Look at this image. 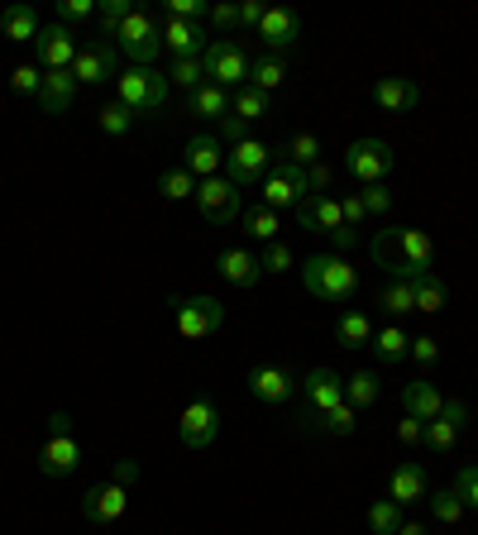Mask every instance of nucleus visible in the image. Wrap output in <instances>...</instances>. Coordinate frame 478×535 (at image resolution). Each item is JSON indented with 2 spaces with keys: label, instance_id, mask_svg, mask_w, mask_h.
Here are the masks:
<instances>
[{
  "label": "nucleus",
  "instance_id": "obj_1",
  "mask_svg": "<svg viewBox=\"0 0 478 535\" xmlns=\"http://www.w3.org/2000/svg\"><path fill=\"white\" fill-rule=\"evenodd\" d=\"M302 282L316 301H330V306H345L354 292H359V273L354 263H345L340 254H311L302 263Z\"/></svg>",
  "mask_w": 478,
  "mask_h": 535
},
{
  "label": "nucleus",
  "instance_id": "obj_2",
  "mask_svg": "<svg viewBox=\"0 0 478 535\" xmlns=\"http://www.w3.org/2000/svg\"><path fill=\"white\" fill-rule=\"evenodd\" d=\"M168 91H173V82L163 72H153V67H125L115 77V101L130 106L134 115H158L168 106Z\"/></svg>",
  "mask_w": 478,
  "mask_h": 535
},
{
  "label": "nucleus",
  "instance_id": "obj_3",
  "mask_svg": "<svg viewBox=\"0 0 478 535\" xmlns=\"http://www.w3.org/2000/svg\"><path fill=\"white\" fill-rule=\"evenodd\" d=\"M77 464H82V440L72 430V416L53 411L48 416V440L39 450V473L44 478H67V473H77Z\"/></svg>",
  "mask_w": 478,
  "mask_h": 535
},
{
  "label": "nucleus",
  "instance_id": "obj_4",
  "mask_svg": "<svg viewBox=\"0 0 478 535\" xmlns=\"http://www.w3.org/2000/svg\"><path fill=\"white\" fill-rule=\"evenodd\" d=\"M115 48H120L134 67H149L153 58L163 53V20H158L153 10H139V5H134V15L115 29Z\"/></svg>",
  "mask_w": 478,
  "mask_h": 535
},
{
  "label": "nucleus",
  "instance_id": "obj_5",
  "mask_svg": "<svg viewBox=\"0 0 478 535\" xmlns=\"http://www.w3.org/2000/svg\"><path fill=\"white\" fill-rule=\"evenodd\" d=\"M306 196V168L287 163V158H273V168L263 172L259 182V206L268 211H297Z\"/></svg>",
  "mask_w": 478,
  "mask_h": 535
},
{
  "label": "nucleus",
  "instance_id": "obj_6",
  "mask_svg": "<svg viewBox=\"0 0 478 535\" xmlns=\"http://www.w3.org/2000/svg\"><path fill=\"white\" fill-rule=\"evenodd\" d=\"M249 53L230 39H211L206 43V53H201V72H206V82L225 86V91H239V86H249Z\"/></svg>",
  "mask_w": 478,
  "mask_h": 535
},
{
  "label": "nucleus",
  "instance_id": "obj_7",
  "mask_svg": "<svg viewBox=\"0 0 478 535\" xmlns=\"http://www.w3.org/2000/svg\"><path fill=\"white\" fill-rule=\"evenodd\" d=\"M345 172L359 187H378L392 177V149L383 139H354L345 149Z\"/></svg>",
  "mask_w": 478,
  "mask_h": 535
},
{
  "label": "nucleus",
  "instance_id": "obj_8",
  "mask_svg": "<svg viewBox=\"0 0 478 535\" xmlns=\"http://www.w3.org/2000/svg\"><path fill=\"white\" fill-rule=\"evenodd\" d=\"M173 325L182 340H206L225 325V306L216 297H182L173 301Z\"/></svg>",
  "mask_w": 478,
  "mask_h": 535
},
{
  "label": "nucleus",
  "instance_id": "obj_9",
  "mask_svg": "<svg viewBox=\"0 0 478 535\" xmlns=\"http://www.w3.org/2000/svg\"><path fill=\"white\" fill-rule=\"evenodd\" d=\"M273 168V149L263 144V139H244V144H230V153H225V177L235 182L239 192L244 187H259L263 182V172Z\"/></svg>",
  "mask_w": 478,
  "mask_h": 535
},
{
  "label": "nucleus",
  "instance_id": "obj_10",
  "mask_svg": "<svg viewBox=\"0 0 478 535\" xmlns=\"http://www.w3.org/2000/svg\"><path fill=\"white\" fill-rule=\"evenodd\" d=\"M192 201H196V211L206 215L211 225H230V220H239V211H244V206H239V187L225 177V172H220V177H206V182H196Z\"/></svg>",
  "mask_w": 478,
  "mask_h": 535
},
{
  "label": "nucleus",
  "instance_id": "obj_11",
  "mask_svg": "<svg viewBox=\"0 0 478 535\" xmlns=\"http://www.w3.org/2000/svg\"><path fill=\"white\" fill-rule=\"evenodd\" d=\"M77 53H82V43H77V34L67 24H44L39 39H34V63L44 72H72Z\"/></svg>",
  "mask_w": 478,
  "mask_h": 535
},
{
  "label": "nucleus",
  "instance_id": "obj_12",
  "mask_svg": "<svg viewBox=\"0 0 478 535\" xmlns=\"http://www.w3.org/2000/svg\"><path fill=\"white\" fill-rule=\"evenodd\" d=\"M177 435H182V445H187V450H211V445H216V435H220V407L216 402H206V397L187 402L182 416H177Z\"/></svg>",
  "mask_w": 478,
  "mask_h": 535
},
{
  "label": "nucleus",
  "instance_id": "obj_13",
  "mask_svg": "<svg viewBox=\"0 0 478 535\" xmlns=\"http://www.w3.org/2000/svg\"><path fill=\"white\" fill-rule=\"evenodd\" d=\"M72 77L77 86H101V82H115L120 77V48L110 39H91L82 53H77V63H72Z\"/></svg>",
  "mask_w": 478,
  "mask_h": 535
},
{
  "label": "nucleus",
  "instance_id": "obj_14",
  "mask_svg": "<svg viewBox=\"0 0 478 535\" xmlns=\"http://www.w3.org/2000/svg\"><path fill=\"white\" fill-rule=\"evenodd\" d=\"M302 397H306V407H311V421H316V416H326L330 407L345 402V378L335 368H311L302 383Z\"/></svg>",
  "mask_w": 478,
  "mask_h": 535
},
{
  "label": "nucleus",
  "instance_id": "obj_15",
  "mask_svg": "<svg viewBox=\"0 0 478 535\" xmlns=\"http://www.w3.org/2000/svg\"><path fill=\"white\" fill-rule=\"evenodd\" d=\"M249 392L259 397L263 407H283V402H292L297 383H292V373L283 364H259L249 368Z\"/></svg>",
  "mask_w": 478,
  "mask_h": 535
},
{
  "label": "nucleus",
  "instance_id": "obj_16",
  "mask_svg": "<svg viewBox=\"0 0 478 535\" xmlns=\"http://www.w3.org/2000/svg\"><path fill=\"white\" fill-rule=\"evenodd\" d=\"M388 497L397 502V507H416V502H426V497H431V478H426V469H421L416 459H402V464H392Z\"/></svg>",
  "mask_w": 478,
  "mask_h": 535
},
{
  "label": "nucleus",
  "instance_id": "obj_17",
  "mask_svg": "<svg viewBox=\"0 0 478 535\" xmlns=\"http://www.w3.org/2000/svg\"><path fill=\"white\" fill-rule=\"evenodd\" d=\"M130 507V493H125V483H101V488H91L82 497V516L96 521V526H115L120 516Z\"/></svg>",
  "mask_w": 478,
  "mask_h": 535
},
{
  "label": "nucleus",
  "instance_id": "obj_18",
  "mask_svg": "<svg viewBox=\"0 0 478 535\" xmlns=\"http://www.w3.org/2000/svg\"><path fill=\"white\" fill-rule=\"evenodd\" d=\"M216 273L230 282V287L249 292V287H259L263 263H259V254H249V249H220V254H216Z\"/></svg>",
  "mask_w": 478,
  "mask_h": 535
},
{
  "label": "nucleus",
  "instance_id": "obj_19",
  "mask_svg": "<svg viewBox=\"0 0 478 535\" xmlns=\"http://www.w3.org/2000/svg\"><path fill=\"white\" fill-rule=\"evenodd\" d=\"M297 220H302V230H321V235H335L340 225H345V215H340V196H316L306 192L302 206H297Z\"/></svg>",
  "mask_w": 478,
  "mask_h": 535
},
{
  "label": "nucleus",
  "instance_id": "obj_20",
  "mask_svg": "<svg viewBox=\"0 0 478 535\" xmlns=\"http://www.w3.org/2000/svg\"><path fill=\"white\" fill-rule=\"evenodd\" d=\"M259 39L273 48V58H278L283 48H292V43L302 39V20H297V10H283V5H278V10H268L263 24H259Z\"/></svg>",
  "mask_w": 478,
  "mask_h": 535
},
{
  "label": "nucleus",
  "instance_id": "obj_21",
  "mask_svg": "<svg viewBox=\"0 0 478 535\" xmlns=\"http://www.w3.org/2000/svg\"><path fill=\"white\" fill-rule=\"evenodd\" d=\"M163 48L173 58H201L206 53V29L196 20H163Z\"/></svg>",
  "mask_w": 478,
  "mask_h": 535
},
{
  "label": "nucleus",
  "instance_id": "obj_22",
  "mask_svg": "<svg viewBox=\"0 0 478 535\" xmlns=\"http://www.w3.org/2000/svg\"><path fill=\"white\" fill-rule=\"evenodd\" d=\"M373 106L378 110H416L421 106V86L412 82V77H378V86H373Z\"/></svg>",
  "mask_w": 478,
  "mask_h": 535
},
{
  "label": "nucleus",
  "instance_id": "obj_23",
  "mask_svg": "<svg viewBox=\"0 0 478 535\" xmlns=\"http://www.w3.org/2000/svg\"><path fill=\"white\" fill-rule=\"evenodd\" d=\"M220 168H225V153H220L216 134H196V139H187V172H192L196 182L220 177Z\"/></svg>",
  "mask_w": 478,
  "mask_h": 535
},
{
  "label": "nucleus",
  "instance_id": "obj_24",
  "mask_svg": "<svg viewBox=\"0 0 478 535\" xmlns=\"http://www.w3.org/2000/svg\"><path fill=\"white\" fill-rule=\"evenodd\" d=\"M402 411L416 416V421H435L445 411V392L435 383H426V378H412V383L402 387Z\"/></svg>",
  "mask_w": 478,
  "mask_h": 535
},
{
  "label": "nucleus",
  "instance_id": "obj_25",
  "mask_svg": "<svg viewBox=\"0 0 478 535\" xmlns=\"http://www.w3.org/2000/svg\"><path fill=\"white\" fill-rule=\"evenodd\" d=\"M72 101H77V77L72 72H44V86H39L44 115H67Z\"/></svg>",
  "mask_w": 478,
  "mask_h": 535
},
{
  "label": "nucleus",
  "instance_id": "obj_26",
  "mask_svg": "<svg viewBox=\"0 0 478 535\" xmlns=\"http://www.w3.org/2000/svg\"><path fill=\"white\" fill-rule=\"evenodd\" d=\"M39 29H44V20H39L34 5H10V10L0 15V34H5L10 43H34L39 39Z\"/></svg>",
  "mask_w": 478,
  "mask_h": 535
},
{
  "label": "nucleus",
  "instance_id": "obj_27",
  "mask_svg": "<svg viewBox=\"0 0 478 535\" xmlns=\"http://www.w3.org/2000/svg\"><path fill=\"white\" fill-rule=\"evenodd\" d=\"M187 110L201 115V120H225L230 115V91L216 82H201L196 91H187Z\"/></svg>",
  "mask_w": 478,
  "mask_h": 535
},
{
  "label": "nucleus",
  "instance_id": "obj_28",
  "mask_svg": "<svg viewBox=\"0 0 478 535\" xmlns=\"http://www.w3.org/2000/svg\"><path fill=\"white\" fill-rule=\"evenodd\" d=\"M369 349L378 354V359H383V364H402V359L412 354V335L392 321V325H383V330H373V344H369Z\"/></svg>",
  "mask_w": 478,
  "mask_h": 535
},
{
  "label": "nucleus",
  "instance_id": "obj_29",
  "mask_svg": "<svg viewBox=\"0 0 478 535\" xmlns=\"http://www.w3.org/2000/svg\"><path fill=\"white\" fill-rule=\"evenodd\" d=\"M431 239L421 235V230H407V225H397V263H412V268H431ZM392 263V268H397Z\"/></svg>",
  "mask_w": 478,
  "mask_h": 535
},
{
  "label": "nucleus",
  "instance_id": "obj_30",
  "mask_svg": "<svg viewBox=\"0 0 478 535\" xmlns=\"http://www.w3.org/2000/svg\"><path fill=\"white\" fill-rule=\"evenodd\" d=\"M239 230H244L249 239H263V244H273L283 225H278V211H268V206H244V211H239Z\"/></svg>",
  "mask_w": 478,
  "mask_h": 535
},
{
  "label": "nucleus",
  "instance_id": "obj_31",
  "mask_svg": "<svg viewBox=\"0 0 478 535\" xmlns=\"http://www.w3.org/2000/svg\"><path fill=\"white\" fill-rule=\"evenodd\" d=\"M335 340L345 344V349H369L373 344V321L364 311H345L340 321H335Z\"/></svg>",
  "mask_w": 478,
  "mask_h": 535
},
{
  "label": "nucleus",
  "instance_id": "obj_32",
  "mask_svg": "<svg viewBox=\"0 0 478 535\" xmlns=\"http://www.w3.org/2000/svg\"><path fill=\"white\" fill-rule=\"evenodd\" d=\"M230 115H239L244 125H259L268 115V96L254 91V86H239V91H230Z\"/></svg>",
  "mask_w": 478,
  "mask_h": 535
},
{
  "label": "nucleus",
  "instance_id": "obj_33",
  "mask_svg": "<svg viewBox=\"0 0 478 535\" xmlns=\"http://www.w3.org/2000/svg\"><path fill=\"white\" fill-rule=\"evenodd\" d=\"M383 397V383H378V373H354V378H345V402L354 411H364L373 407Z\"/></svg>",
  "mask_w": 478,
  "mask_h": 535
},
{
  "label": "nucleus",
  "instance_id": "obj_34",
  "mask_svg": "<svg viewBox=\"0 0 478 535\" xmlns=\"http://www.w3.org/2000/svg\"><path fill=\"white\" fill-rule=\"evenodd\" d=\"M283 82H287V67H283V58H273V53L249 67V86H254V91H263V96H273Z\"/></svg>",
  "mask_w": 478,
  "mask_h": 535
},
{
  "label": "nucleus",
  "instance_id": "obj_35",
  "mask_svg": "<svg viewBox=\"0 0 478 535\" xmlns=\"http://www.w3.org/2000/svg\"><path fill=\"white\" fill-rule=\"evenodd\" d=\"M283 158L297 163V168H311V163H321V139H316L311 129H297V134L283 144Z\"/></svg>",
  "mask_w": 478,
  "mask_h": 535
},
{
  "label": "nucleus",
  "instance_id": "obj_36",
  "mask_svg": "<svg viewBox=\"0 0 478 535\" xmlns=\"http://www.w3.org/2000/svg\"><path fill=\"white\" fill-rule=\"evenodd\" d=\"M383 311H388L392 321H397V316H407V311H416V282L388 278V287H383Z\"/></svg>",
  "mask_w": 478,
  "mask_h": 535
},
{
  "label": "nucleus",
  "instance_id": "obj_37",
  "mask_svg": "<svg viewBox=\"0 0 478 535\" xmlns=\"http://www.w3.org/2000/svg\"><path fill=\"white\" fill-rule=\"evenodd\" d=\"M397 526H402V507L392 502V497H378L369 507V531L373 535H397Z\"/></svg>",
  "mask_w": 478,
  "mask_h": 535
},
{
  "label": "nucleus",
  "instance_id": "obj_38",
  "mask_svg": "<svg viewBox=\"0 0 478 535\" xmlns=\"http://www.w3.org/2000/svg\"><path fill=\"white\" fill-rule=\"evenodd\" d=\"M445 301H450V287L435 278H421L416 282V311H426V316H435V311H445Z\"/></svg>",
  "mask_w": 478,
  "mask_h": 535
},
{
  "label": "nucleus",
  "instance_id": "obj_39",
  "mask_svg": "<svg viewBox=\"0 0 478 535\" xmlns=\"http://www.w3.org/2000/svg\"><path fill=\"white\" fill-rule=\"evenodd\" d=\"M459 440V426H450L445 416H435V421H426V435H421V445L431 454H450Z\"/></svg>",
  "mask_w": 478,
  "mask_h": 535
},
{
  "label": "nucleus",
  "instance_id": "obj_40",
  "mask_svg": "<svg viewBox=\"0 0 478 535\" xmlns=\"http://www.w3.org/2000/svg\"><path fill=\"white\" fill-rule=\"evenodd\" d=\"M96 125H101V134H110V139H120V134H130L134 110H130V106H120V101H110V106L96 110Z\"/></svg>",
  "mask_w": 478,
  "mask_h": 535
},
{
  "label": "nucleus",
  "instance_id": "obj_41",
  "mask_svg": "<svg viewBox=\"0 0 478 535\" xmlns=\"http://www.w3.org/2000/svg\"><path fill=\"white\" fill-rule=\"evenodd\" d=\"M130 15H134V0H101V5H96V24H101L106 39H115V29L130 20Z\"/></svg>",
  "mask_w": 478,
  "mask_h": 535
},
{
  "label": "nucleus",
  "instance_id": "obj_42",
  "mask_svg": "<svg viewBox=\"0 0 478 535\" xmlns=\"http://www.w3.org/2000/svg\"><path fill=\"white\" fill-rule=\"evenodd\" d=\"M158 192L168 196V201H192V196H196V177L187 168H173V172H163V177H158Z\"/></svg>",
  "mask_w": 478,
  "mask_h": 535
},
{
  "label": "nucleus",
  "instance_id": "obj_43",
  "mask_svg": "<svg viewBox=\"0 0 478 535\" xmlns=\"http://www.w3.org/2000/svg\"><path fill=\"white\" fill-rule=\"evenodd\" d=\"M354 416H359V411L349 407V402H340V407H330L326 416H316V430H326V435H354V426H359Z\"/></svg>",
  "mask_w": 478,
  "mask_h": 535
},
{
  "label": "nucleus",
  "instance_id": "obj_44",
  "mask_svg": "<svg viewBox=\"0 0 478 535\" xmlns=\"http://www.w3.org/2000/svg\"><path fill=\"white\" fill-rule=\"evenodd\" d=\"M426 502H431V516L440 521V526H459V516H464V502H459L455 488H450V493H431Z\"/></svg>",
  "mask_w": 478,
  "mask_h": 535
},
{
  "label": "nucleus",
  "instance_id": "obj_45",
  "mask_svg": "<svg viewBox=\"0 0 478 535\" xmlns=\"http://www.w3.org/2000/svg\"><path fill=\"white\" fill-rule=\"evenodd\" d=\"M168 82H173V86H187V91H196V86L206 82V72H201V58H173V67H168Z\"/></svg>",
  "mask_w": 478,
  "mask_h": 535
},
{
  "label": "nucleus",
  "instance_id": "obj_46",
  "mask_svg": "<svg viewBox=\"0 0 478 535\" xmlns=\"http://www.w3.org/2000/svg\"><path fill=\"white\" fill-rule=\"evenodd\" d=\"M39 86H44V67L39 63H20L10 72V91H20V96H39Z\"/></svg>",
  "mask_w": 478,
  "mask_h": 535
},
{
  "label": "nucleus",
  "instance_id": "obj_47",
  "mask_svg": "<svg viewBox=\"0 0 478 535\" xmlns=\"http://www.w3.org/2000/svg\"><path fill=\"white\" fill-rule=\"evenodd\" d=\"M211 15V5L206 0H163V20H206Z\"/></svg>",
  "mask_w": 478,
  "mask_h": 535
},
{
  "label": "nucleus",
  "instance_id": "obj_48",
  "mask_svg": "<svg viewBox=\"0 0 478 535\" xmlns=\"http://www.w3.org/2000/svg\"><path fill=\"white\" fill-rule=\"evenodd\" d=\"M259 263H263V278H268V273L278 278V273H287V268H292V249H287L283 239H273V244H263Z\"/></svg>",
  "mask_w": 478,
  "mask_h": 535
},
{
  "label": "nucleus",
  "instance_id": "obj_49",
  "mask_svg": "<svg viewBox=\"0 0 478 535\" xmlns=\"http://www.w3.org/2000/svg\"><path fill=\"white\" fill-rule=\"evenodd\" d=\"M82 20H96V0H63L58 5V24H82Z\"/></svg>",
  "mask_w": 478,
  "mask_h": 535
},
{
  "label": "nucleus",
  "instance_id": "obj_50",
  "mask_svg": "<svg viewBox=\"0 0 478 535\" xmlns=\"http://www.w3.org/2000/svg\"><path fill=\"white\" fill-rule=\"evenodd\" d=\"M455 493H459V502H464V507H474V512H478V464H464V469H459Z\"/></svg>",
  "mask_w": 478,
  "mask_h": 535
},
{
  "label": "nucleus",
  "instance_id": "obj_51",
  "mask_svg": "<svg viewBox=\"0 0 478 535\" xmlns=\"http://www.w3.org/2000/svg\"><path fill=\"white\" fill-rule=\"evenodd\" d=\"M364 211L369 215H388L392 211V192H388V182H378V187H364Z\"/></svg>",
  "mask_w": 478,
  "mask_h": 535
},
{
  "label": "nucleus",
  "instance_id": "obj_52",
  "mask_svg": "<svg viewBox=\"0 0 478 535\" xmlns=\"http://www.w3.org/2000/svg\"><path fill=\"white\" fill-rule=\"evenodd\" d=\"M421 435H426V421H416V416H407V411H402V421H397V445L416 450V445H421Z\"/></svg>",
  "mask_w": 478,
  "mask_h": 535
},
{
  "label": "nucleus",
  "instance_id": "obj_53",
  "mask_svg": "<svg viewBox=\"0 0 478 535\" xmlns=\"http://www.w3.org/2000/svg\"><path fill=\"white\" fill-rule=\"evenodd\" d=\"M330 182H335V168H330V163H311V168H306V192L326 196Z\"/></svg>",
  "mask_w": 478,
  "mask_h": 535
},
{
  "label": "nucleus",
  "instance_id": "obj_54",
  "mask_svg": "<svg viewBox=\"0 0 478 535\" xmlns=\"http://www.w3.org/2000/svg\"><path fill=\"white\" fill-rule=\"evenodd\" d=\"M340 215H345V225H349V230H359V225L369 220V211H364V196H359V192L340 196Z\"/></svg>",
  "mask_w": 478,
  "mask_h": 535
},
{
  "label": "nucleus",
  "instance_id": "obj_55",
  "mask_svg": "<svg viewBox=\"0 0 478 535\" xmlns=\"http://www.w3.org/2000/svg\"><path fill=\"white\" fill-rule=\"evenodd\" d=\"M412 359H416V364L431 368L435 359H440V344H435L431 335H416V340H412Z\"/></svg>",
  "mask_w": 478,
  "mask_h": 535
},
{
  "label": "nucleus",
  "instance_id": "obj_56",
  "mask_svg": "<svg viewBox=\"0 0 478 535\" xmlns=\"http://www.w3.org/2000/svg\"><path fill=\"white\" fill-rule=\"evenodd\" d=\"M263 15H268V5L263 0H239V24H249V29H259Z\"/></svg>",
  "mask_w": 478,
  "mask_h": 535
},
{
  "label": "nucleus",
  "instance_id": "obj_57",
  "mask_svg": "<svg viewBox=\"0 0 478 535\" xmlns=\"http://www.w3.org/2000/svg\"><path fill=\"white\" fill-rule=\"evenodd\" d=\"M249 129H254V125H244L239 115H225V120H220V134H225L230 144H244V139H249Z\"/></svg>",
  "mask_w": 478,
  "mask_h": 535
},
{
  "label": "nucleus",
  "instance_id": "obj_58",
  "mask_svg": "<svg viewBox=\"0 0 478 535\" xmlns=\"http://www.w3.org/2000/svg\"><path fill=\"white\" fill-rule=\"evenodd\" d=\"M206 20L216 24V29H235L239 24V5H211V15Z\"/></svg>",
  "mask_w": 478,
  "mask_h": 535
},
{
  "label": "nucleus",
  "instance_id": "obj_59",
  "mask_svg": "<svg viewBox=\"0 0 478 535\" xmlns=\"http://www.w3.org/2000/svg\"><path fill=\"white\" fill-rule=\"evenodd\" d=\"M440 416H445L450 426H464V421H469V407H464L459 397H445V411H440Z\"/></svg>",
  "mask_w": 478,
  "mask_h": 535
},
{
  "label": "nucleus",
  "instance_id": "obj_60",
  "mask_svg": "<svg viewBox=\"0 0 478 535\" xmlns=\"http://www.w3.org/2000/svg\"><path fill=\"white\" fill-rule=\"evenodd\" d=\"M134 478H139V464H134V459H120V464H115V478H110V483H125V488H130Z\"/></svg>",
  "mask_w": 478,
  "mask_h": 535
},
{
  "label": "nucleus",
  "instance_id": "obj_61",
  "mask_svg": "<svg viewBox=\"0 0 478 535\" xmlns=\"http://www.w3.org/2000/svg\"><path fill=\"white\" fill-rule=\"evenodd\" d=\"M354 239H359V230H349V225H340V230L330 235V244H335V254H345V249H354Z\"/></svg>",
  "mask_w": 478,
  "mask_h": 535
},
{
  "label": "nucleus",
  "instance_id": "obj_62",
  "mask_svg": "<svg viewBox=\"0 0 478 535\" xmlns=\"http://www.w3.org/2000/svg\"><path fill=\"white\" fill-rule=\"evenodd\" d=\"M397 535H426V526H421V521H402V526H397Z\"/></svg>",
  "mask_w": 478,
  "mask_h": 535
},
{
  "label": "nucleus",
  "instance_id": "obj_63",
  "mask_svg": "<svg viewBox=\"0 0 478 535\" xmlns=\"http://www.w3.org/2000/svg\"><path fill=\"white\" fill-rule=\"evenodd\" d=\"M474 464H478V459H474Z\"/></svg>",
  "mask_w": 478,
  "mask_h": 535
}]
</instances>
